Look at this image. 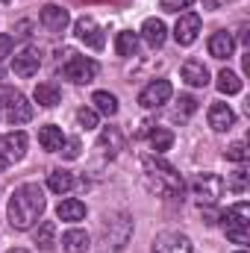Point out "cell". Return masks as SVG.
<instances>
[{
	"mask_svg": "<svg viewBox=\"0 0 250 253\" xmlns=\"http://www.w3.org/2000/svg\"><path fill=\"white\" fill-rule=\"evenodd\" d=\"M233 124H236V112L230 109V103H212L209 106V126L215 132H227V129H233Z\"/></svg>",
	"mask_w": 250,
	"mask_h": 253,
	"instance_id": "9a60e30c",
	"label": "cell"
},
{
	"mask_svg": "<svg viewBox=\"0 0 250 253\" xmlns=\"http://www.w3.org/2000/svg\"><path fill=\"white\" fill-rule=\"evenodd\" d=\"M188 189H191V197L200 203V206H215L221 197H224V180L218 177V174H212V171H200V174H194L191 177V183H188Z\"/></svg>",
	"mask_w": 250,
	"mask_h": 253,
	"instance_id": "277c9868",
	"label": "cell"
},
{
	"mask_svg": "<svg viewBox=\"0 0 250 253\" xmlns=\"http://www.w3.org/2000/svg\"><path fill=\"white\" fill-rule=\"evenodd\" d=\"M0 77H3V65H0Z\"/></svg>",
	"mask_w": 250,
	"mask_h": 253,
	"instance_id": "ab89813d",
	"label": "cell"
},
{
	"mask_svg": "<svg viewBox=\"0 0 250 253\" xmlns=\"http://www.w3.org/2000/svg\"><path fill=\"white\" fill-rule=\"evenodd\" d=\"M239 253H248V251H239Z\"/></svg>",
	"mask_w": 250,
	"mask_h": 253,
	"instance_id": "60d3db41",
	"label": "cell"
},
{
	"mask_svg": "<svg viewBox=\"0 0 250 253\" xmlns=\"http://www.w3.org/2000/svg\"><path fill=\"white\" fill-rule=\"evenodd\" d=\"M97 150H100L103 156L115 159V156L124 150V132H121L118 126H103V132H100V138H97Z\"/></svg>",
	"mask_w": 250,
	"mask_h": 253,
	"instance_id": "5bb4252c",
	"label": "cell"
},
{
	"mask_svg": "<svg viewBox=\"0 0 250 253\" xmlns=\"http://www.w3.org/2000/svg\"><path fill=\"white\" fill-rule=\"evenodd\" d=\"M39 21H42V27L50 30V33H65L68 24H71V15H68V9L56 6V3H44L42 12H39Z\"/></svg>",
	"mask_w": 250,
	"mask_h": 253,
	"instance_id": "30bf717a",
	"label": "cell"
},
{
	"mask_svg": "<svg viewBox=\"0 0 250 253\" xmlns=\"http://www.w3.org/2000/svg\"><path fill=\"white\" fill-rule=\"evenodd\" d=\"M3 3H9V0H3Z\"/></svg>",
	"mask_w": 250,
	"mask_h": 253,
	"instance_id": "b9f144b4",
	"label": "cell"
},
{
	"mask_svg": "<svg viewBox=\"0 0 250 253\" xmlns=\"http://www.w3.org/2000/svg\"><path fill=\"white\" fill-rule=\"evenodd\" d=\"M218 91H221V94H239V91H242V77L224 68V71L218 74Z\"/></svg>",
	"mask_w": 250,
	"mask_h": 253,
	"instance_id": "83f0119b",
	"label": "cell"
},
{
	"mask_svg": "<svg viewBox=\"0 0 250 253\" xmlns=\"http://www.w3.org/2000/svg\"><path fill=\"white\" fill-rule=\"evenodd\" d=\"M6 253H30V251H24V248H12V251H6Z\"/></svg>",
	"mask_w": 250,
	"mask_h": 253,
	"instance_id": "f35d334b",
	"label": "cell"
},
{
	"mask_svg": "<svg viewBox=\"0 0 250 253\" xmlns=\"http://www.w3.org/2000/svg\"><path fill=\"white\" fill-rule=\"evenodd\" d=\"M74 36H77L85 47H91V50H100V47L106 44V36H103L100 24H97L94 18H88V15L77 18V24H74Z\"/></svg>",
	"mask_w": 250,
	"mask_h": 253,
	"instance_id": "52a82bcc",
	"label": "cell"
},
{
	"mask_svg": "<svg viewBox=\"0 0 250 253\" xmlns=\"http://www.w3.org/2000/svg\"><path fill=\"white\" fill-rule=\"evenodd\" d=\"M171 94H174V85H171L168 80H153L150 85L141 88L138 103H141L144 109H159V106H165V103L171 100Z\"/></svg>",
	"mask_w": 250,
	"mask_h": 253,
	"instance_id": "ba28073f",
	"label": "cell"
},
{
	"mask_svg": "<svg viewBox=\"0 0 250 253\" xmlns=\"http://www.w3.org/2000/svg\"><path fill=\"white\" fill-rule=\"evenodd\" d=\"M141 183H144V189L150 191V194L165 197V200L180 197L183 189H186V183H183V177L177 174V168L168 165V162L159 159V156H144V159H141Z\"/></svg>",
	"mask_w": 250,
	"mask_h": 253,
	"instance_id": "7a4b0ae2",
	"label": "cell"
},
{
	"mask_svg": "<svg viewBox=\"0 0 250 253\" xmlns=\"http://www.w3.org/2000/svg\"><path fill=\"white\" fill-rule=\"evenodd\" d=\"M33 100L44 109H53L56 103H62V91H59L56 83H39L36 91H33Z\"/></svg>",
	"mask_w": 250,
	"mask_h": 253,
	"instance_id": "ffe728a7",
	"label": "cell"
},
{
	"mask_svg": "<svg viewBox=\"0 0 250 253\" xmlns=\"http://www.w3.org/2000/svg\"><path fill=\"white\" fill-rule=\"evenodd\" d=\"M6 168H9V156H6V153H3V150H0V174H3V171H6Z\"/></svg>",
	"mask_w": 250,
	"mask_h": 253,
	"instance_id": "74e56055",
	"label": "cell"
},
{
	"mask_svg": "<svg viewBox=\"0 0 250 253\" xmlns=\"http://www.w3.org/2000/svg\"><path fill=\"white\" fill-rule=\"evenodd\" d=\"M47 189L53 191V194H68V191L74 189V174L71 171H62V168L50 171L47 174Z\"/></svg>",
	"mask_w": 250,
	"mask_h": 253,
	"instance_id": "d4e9b609",
	"label": "cell"
},
{
	"mask_svg": "<svg viewBox=\"0 0 250 253\" xmlns=\"http://www.w3.org/2000/svg\"><path fill=\"white\" fill-rule=\"evenodd\" d=\"M97 71H100V65L94 62V59H88V56H71L62 68L65 77H68L71 83H80V85L91 83V80L97 77Z\"/></svg>",
	"mask_w": 250,
	"mask_h": 253,
	"instance_id": "8992f818",
	"label": "cell"
},
{
	"mask_svg": "<svg viewBox=\"0 0 250 253\" xmlns=\"http://www.w3.org/2000/svg\"><path fill=\"white\" fill-rule=\"evenodd\" d=\"M227 159L236 162V165H245V162H248V144H245V141H233V144L227 147Z\"/></svg>",
	"mask_w": 250,
	"mask_h": 253,
	"instance_id": "f546056e",
	"label": "cell"
},
{
	"mask_svg": "<svg viewBox=\"0 0 250 253\" xmlns=\"http://www.w3.org/2000/svg\"><path fill=\"white\" fill-rule=\"evenodd\" d=\"M91 103H94V112H97V115H106V118L118 115V97H115L112 91H94Z\"/></svg>",
	"mask_w": 250,
	"mask_h": 253,
	"instance_id": "cb8c5ba5",
	"label": "cell"
},
{
	"mask_svg": "<svg viewBox=\"0 0 250 253\" xmlns=\"http://www.w3.org/2000/svg\"><path fill=\"white\" fill-rule=\"evenodd\" d=\"M233 50H236V39L230 36V33H212V39H209V56H215V59H230L233 56Z\"/></svg>",
	"mask_w": 250,
	"mask_h": 253,
	"instance_id": "ac0fdd59",
	"label": "cell"
},
{
	"mask_svg": "<svg viewBox=\"0 0 250 253\" xmlns=\"http://www.w3.org/2000/svg\"><path fill=\"white\" fill-rule=\"evenodd\" d=\"M150 144H153L156 153H165V150H171V144H174V132L165 129V126H156V129L150 132Z\"/></svg>",
	"mask_w": 250,
	"mask_h": 253,
	"instance_id": "f1b7e54d",
	"label": "cell"
},
{
	"mask_svg": "<svg viewBox=\"0 0 250 253\" xmlns=\"http://www.w3.org/2000/svg\"><path fill=\"white\" fill-rule=\"evenodd\" d=\"M56 215H59V221H83L85 218V203L77 200V197H68L56 206Z\"/></svg>",
	"mask_w": 250,
	"mask_h": 253,
	"instance_id": "603a6c76",
	"label": "cell"
},
{
	"mask_svg": "<svg viewBox=\"0 0 250 253\" xmlns=\"http://www.w3.org/2000/svg\"><path fill=\"white\" fill-rule=\"evenodd\" d=\"M39 68H42V53H39L36 47H27V50H21V53L12 59V71H15V77H21V80L36 77Z\"/></svg>",
	"mask_w": 250,
	"mask_h": 253,
	"instance_id": "7c38bea8",
	"label": "cell"
},
{
	"mask_svg": "<svg viewBox=\"0 0 250 253\" xmlns=\"http://www.w3.org/2000/svg\"><path fill=\"white\" fill-rule=\"evenodd\" d=\"M12 94H15L12 88H0V109H3L6 103H9V97H12Z\"/></svg>",
	"mask_w": 250,
	"mask_h": 253,
	"instance_id": "8d00e7d4",
	"label": "cell"
},
{
	"mask_svg": "<svg viewBox=\"0 0 250 253\" xmlns=\"http://www.w3.org/2000/svg\"><path fill=\"white\" fill-rule=\"evenodd\" d=\"M3 153L9 156V159H24V153H27V132H21V129H12V132H6L3 138Z\"/></svg>",
	"mask_w": 250,
	"mask_h": 253,
	"instance_id": "d6986e66",
	"label": "cell"
},
{
	"mask_svg": "<svg viewBox=\"0 0 250 253\" xmlns=\"http://www.w3.org/2000/svg\"><path fill=\"white\" fill-rule=\"evenodd\" d=\"M197 33H200V15H194V12H183L180 15V21H177V27H174V39H177V44H194L197 42Z\"/></svg>",
	"mask_w": 250,
	"mask_h": 253,
	"instance_id": "4fadbf2b",
	"label": "cell"
},
{
	"mask_svg": "<svg viewBox=\"0 0 250 253\" xmlns=\"http://www.w3.org/2000/svg\"><path fill=\"white\" fill-rule=\"evenodd\" d=\"M62 141H65V132H62V126H56V124H47V126H42L39 129V144L47 150V153H59V147H62Z\"/></svg>",
	"mask_w": 250,
	"mask_h": 253,
	"instance_id": "7402d4cb",
	"label": "cell"
},
{
	"mask_svg": "<svg viewBox=\"0 0 250 253\" xmlns=\"http://www.w3.org/2000/svg\"><path fill=\"white\" fill-rule=\"evenodd\" d=\"M183 80H186L191 88H206L209 85V68L200 62V59H188V62H183Z\"/></svg>",
	"mask_w": 250,
	"mask_h": 253,
	"instance_id": "2e32d148",
	"label": "cell"
},
{
	"mask_svg": "<svg viewBox=\"0 0 250 253\" xmlns=\"http://www.w3.org/2000/svg\"><path fill=\"white\" fill-rule=\"evenodd\" d=\"M138 36H141L153 50H156V47H162V44H165V39H168V27H165L159 18H147V21L141 24V33H138Z\"/></svg>",
	"mask_w": 250,
	"mask_h": 253,
	"instance_id": "e0dca14e",
	"label": "cell"
},
{
	"mask_svg": "<svg viewBox=\"0 0 250 253\" xmlns=\"http://www.w3.org/2000/svg\"><path fill=\"white\" fill-rule=\"evenodd\" d=\"M59 153H62L65 159H77V156H80V141H77V138H65L62 147H59Z\"/></svg>",
	"mask_w": 250,
	"mask_h": 253,
	"instance_id": "e575fe53",
	"label": "cell"
},
{
	"mask_svg": "<svg viewBox=\"0 0 250 253\" xmlns=\"http://www.w3.org/2000/svg\"><path fill=\"white\" fill-rule=\"evenodd\" d=\"M194 112H197V100H194L191 94H183V97L177 100V118L186 121L188 115H194Z\"/></svg>",
	"mask_w": 250,
	"mask_h": 253,
	"instance_id": "4dcf8cb0",
	"label": "cell"
},
{
	"mask_svg": "<svg viewBox=\"0 0 250 253\" xmlns=\"http://www.w3.org/2000/svg\"><path fill=\"white\" fill-rule=\"evenodd\" d=\"M3 115H6V121H9L12 126H21V124H27V121L33 118V103H30L21 91H15V94L9 97Z\"/></svg>",
	"mask_w": 250,
	"mask_h": 253,
	"instance_id": "8fae6325",
	"label": "cell"
},
{
	"mask_svg": "<svg viewBox=\"0 0 250 253\" xmlns=\"http://www.w3.org/2000/svg\"><path fill=\"white\" fill-rule=\"evenodd\" d=\"M153 253H194L191 248V239L186 233H159L156 242H153Z\"/></svg>",
	"mask_w": 250,
	"mask_h": 253,
	"instance_id": "9c48e42d",
	"label": "cell"
},
{
	"mask_svg": "<svg viewBox=\"0 0 250 253\" xmlns=\"http://www.w3.org/2000/svg\"><path fill=\"white\" fill-rule=\"evenodd\" d=\"M36 245H39L42 251H50V248L56 245V224H53V221H42V224H39V230H36Z\"/></svg>",
	"mask_w": 250,
	"mask_h": 253,
	"instance_id": "4316f807",
	"label": "cell"
},
{
	"mask_svg": "<svg viewBox=\"0 0 250 253\" xmlns=\"http://www.w3.org/2000/svg\"><path fill=\"white\" fill-rule=\"evenodd\" d=\"M132 236V218L126 212H112L100 224V248L97 253H121Z\"/></svg>",
	"mask_w": 250,
	"mask_h": 253,
	"instance_id": "3957f363",
	"label": "cell"
},
{
	"mask_svg": "<svg viewBox=\"0 0 250 253\" xmlns=\"http://www.w3.org/2000/svg\"><path fill=\"white\" fill-rule=\"evenodd\" d=\"M115 50H118V56H135V50H138V33H132V30L118 33Z\"/></svg>",
	"mask_w": 250,
	"mask_h": 253,
	"instance_id": "484cf974",
	"label": "cell"
},
{
	"mask_svg": "<svg viewBox=\"0 0 250 253\" xmlns=\"http://www.w3.org/2000/svg\"><path fill=\"white\" fill-rule=\"evenodd\" d=\"M44 206H47L44 189L39 183H24V186H18V189L12 191V197H9V209H6L9 224L15 230H30L42 218Z\"/></svg>",
	"mask_w": 250,
	"mask_h": 253,
	"instance_id": "6da1fadb",
	"label": "cell"
},
{
	"mask_svg": "<svg viewBox=\"0 0 250 253\" xmlns=\"http://www.w3.org/2000/svg\"><path fill=\"white\" fill-rule=\"evenodd\" d=\"M62 251L65 253H88L91 251V239L85 230H68L62 236Z\"/></svg>",
	"mask_w": 250,
	"mask_h": 253,
	"instance_id": "44dd1931",
	"label": "cell"
},
{
	"mask_svg": "<svg viewBox=\"0 0 250 253\" xmlns=\"http://www.w3.org/2000/svg\"><path fill=\"white\" fill-rule=\"evenodd\" d=\"M191 3L194 0H159V9L162 12H186V9H191Z\"/></svg>",
	"mask_w": 250,
	"mask_h": 253,
	"instance_id": "d6a6232c",
	"label": "cell"
},
{
	"mask_svg": "<svg viewBox=\"0 0 250 253\" xmlns=\"http://www.w3.org/2000/svg\"><path fill=\"white\" fill-rule=\"evenodd\" d=\"M77 121H80V126H85V129H94V126H97V112L83 106V109L77 112Z\"/></svg>",
	"mask_w": 250,
	"mask_h": 253,
	"instance_id": "836d02e7",
	"label": "cell"
},
{
	"mask_svg": "<svg viewBox=\"0 0 250 253\" xmlns=\"http://www.w3.org/2000/svg\"><path fill=\"white\" fill-rule=\"evenodd\" d=\"M224 186H227L230 191H236V194H245V191H248V171L239 168V171L230 177V183H224Z\"/></svg>",
	"mask_w": 250,
	"mask_h": 253,
	"instance_id": "1f68e13d",
	"label": "cell"
},
{
	"mask_svg": "<svg viewBox=\"0 0 250 253\" xmlns=\"http://www.w3.org/2000/svg\"><path fill=\"white\" fill-rule=\"evenodd\" d=\"M221 221H224V233H227L230 242H236V245H248L250 242V206L245 200L230 206Z\"/></svg>",
	"mask_w": 250,
	"mask_h": 253,
	"instance_id": "5b68a950",
	"label": "cell"
},
{
	"mask_svg": "<svg viewBox=\"0 0 250 253\" xmlns=\"http://www.w3.org/2000/svg\"><path fill=\"white\" fill-rule=\"evenodd\" d=\"M12 47H15V39H12L9 33H0V62H3L6 56H12Z\"/></svg>",
	"mask_w": 250,
	"mask_h": 253,
	"instance_id": "d590c367",
	"label": "cell"
}]
</instances>
